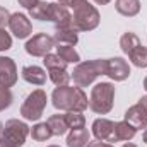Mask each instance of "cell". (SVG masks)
Returning <instances> with one entry per match:
<instances>
[{"instance_id": "obj_21", "label": "cell", "mask_w": 147, "mask_h": 147, "mask_svg": "<svg viewBox=\"0 0 147 147\" xmlns=\"http://www.w3.org/2000/svg\"><path fill=\"white\" fill-rule=\"evenodd\" d=\"M29 134H31V137H33V140H36V142H45V140H48L53 134H51V128L48 127V123L45 121V123H36L31 130H29Z\"/></svg>"}, {"instance_id": "obj_34", "label": "cell", "mask_w": 147, "mask_h": 147, "mask_svg": "<svg viewBox=\"0 0 147 147\" xmlns=\"http://www.w3.org/2000/svg\"><path fill=\"white\" fill-rule=\"evenodd\" d=\"M96 3H99V5H106V3H110L111 0H94Z\"/></svg>"}, {"instance_id": "obj_2", "label": "cell", "mask_w": 147, "mask_h": 147, "mask_svg": "<svg viewBox=\"0 0 147 147\" xmlns=\"http://www.w3.org/2000/svg\"><path fill=\"white\" fill-rule=\"evenodd\" d=\"M69 5L74 10L72 24H70L72 29H75L79 33V31H92V29L98 28L101 17H99L98 9L91 2H87V0H72Z\"/></svg>"}, {"instance_id": "obj_26", "label": "cell", "mask_w": 147, "mask_h": 147, "mask_svg": "<svg viewBox=\"0 0 147 147\" xmlns=\"http://www.w3.org/2000/svg\"><path fill=\"white\" fill-rule=\"evenodd\" d=\"M48 74H50L51 82L57 87L58 86H69V82H70V74L65 69H51V70H48Z\"/></svg>"}, {"instance_id": "obj_10", "label": "cell", "mask_w": 147, "mask_h": 147, "mask_svg": "<svg viewBox=\"0 0 147 147\" xmlns=\"http://www.w3.org/2000/svg\"><path fill=\"white\" fill-rule=\"evenodd\" d=\"M9 28H10V31L14 33V36L19 38V39H24V38H28L33 33V24H31V21H29L24 14H19V12H16V14L10 16Z\"/></svg>"}, {"instance_id": "obj_9", "label": "cell", "mask_w": 147, "mask_h": 147, "mask_svg": "<svg viewBox=\"0 0 147 147\" xmlns=\"http://www.w3.org/2000/svg\"><path fill=\"white\" fill-rule=\"evenodd\" d=\"M106 75L111 77L113 80H116V82H121V80L128 79L130 67H128L127 60H123L121 57L108 58V62H106Z\"/></svg>"}, {"instance_id": "obj_32", "label": "cell", "mask_w": 147, "mask_h": 147, "mask_svg": "<svg viewBox=\"0 0 147 147\" xmlns=\"http://www.w3.org/2000/svg\"><path fill=\"white\" fill-rule=\"evenodd\" d=\"M17 2H19V3H21L22 7H26L28 10H29V9H31L33 5H36V3H38V0H17Z\"/></svg>"}, {"instance_id": "obj_30", "label": "cell", "mask_w": 147, "mask_h": 147, "mask_svg": "<svg viewBox=\"0 0 147 147\" xmlns=\"http://www.w3.org/2000/svg\"><path fill=\"white\" fill-rule=\"evenodd\" d=\"M10 12L5 9V7H0V28L3 29L5 26H9V21H10Z\"/></svg>"}, {"instance_id": "obj_14", "label": "cell", "mask_w": 147, "mask_h": 147, "mask_svg": "<svg viewBox=\"0 0 147 147\" xmlns=\"http://www.w3.org/2000/svg\"><path fill=\"white\" fill-rule=\"evenodd\" d=\"M53 41L57 46H60V45L74 46V45H77L79 36H77V31L72 28H57V31L53 34Z\"/></svg>"}, {"instance_id": "obj_6", "label": "cell", "mask_w": 147, "mask_h": 147, "mask_svg": "<svg viewBox=\"0 0 147 147\" xmlns=\"http://www.w3.org/2000/svg\"><path fill=\"white\" fill-rule=\"evenodd\" d=\"M46 101H48V98H46V92H45L43 89L33 91V92L26 98V101L22 103V106H21V115H22V118H24V120H29V121L39 120V118L43 116L45 108H46Z\"/></svg>"}, {"instance_id": "obj_20", "label": "cell", "mask_w": 147, "mask_h": 147, "mask_svg": "<svg viewBox=\"0 0 147 147\" xmlns=\"http://www.w3.org/2000/svg\"><path fill=\"white\" fill-rule=\"evenodd\" d=\"M142 43H140V39L139 36L135 34V33H125L123 36L120 38V48H121V51L125 53V55H130L137 46H140Z\"/></svg>"}, {"instance_id": "obj_15", "label": "cell", "mask_w": 147, "mask_h": 147, "mask_svg": "<svg viewBox=\"0 0 147 147\" xmlns=\"http://www.w3.org/2000/svg\"><path fill=\"white\" fill-rule=\"evenodd\" d=\"M22 79L33 86H43L46 82V72L41 69V67H36V65H28L22 69Z\"/></svg>"}, {"instance_id": "obj_25", "label": "cell", "mask_w": 147, "mask_h": 147, "mask_svg": "<svg viewBox=\"0 0 147 147\" xmlns=\"http://www.w3.org/2000/svg\"><path fill=\"white\" fill-rule=\"evenodd\" d=\"M65 120H67V125H69L70 130L84 128V125H86V118H84L82 111H67L65 113Z\"/></svg>"}, {"instance_id": "obj_36", "label": "cell", "mask_w": 147, "mask_h": 147, "mask_svg": "<svg viewBox=\"0 0 147 147\" xmlns=\"http://www.w3.org/2000/svg\"><path fill=\"white\" fill-rule=\"evenodd\" d=\"M142 140H144V142L147 144V128L144 130V134H142Z\"/></svg>"}, {"instance_id": "obj_8", "label": "cell", "mask_w": 147, "mask_h": 147, "mask_svg": "<svg viewBox=\"0 0 147 147\" xmlns=\"http://www.w3.org/2000/svg\"><path fill=\"white\" fill-rule=\"evenodd\" d=\"M48 21L53 22L57 28H70L72 24V14L69 12L67 5L62 3H50L48 7Z\"/></svg>"}, {"instance_id": "obj_33", "label": "cell", "mask_w": 147, "mask_h": 147, "mask_svg": "<svg viewBox=\"0 0 147 147\" xmlns=\"http://www.w3.org/2000/svg\"><path fill=\"white\" fill-rule=\"evenodd\" d=\"M139 105H140V106L147 111V96H142V98L139 99Z\"/></svg>"}, {"instance_id": "obj_19", "label": "cell", "mask_w": 147, "mask_h": 147, "mask_svg": "<svg viewBox=\"0 0 147 147\" xmlns=\"http://www.w3.org/2000/svg\"><path fill=\"white\" fill-rule=\"evenodd\" d=\"M48 127L51 128V134L53 135H63L67 134L69 130V125H67V120H65V115H51L48 120H46Z\"/></svg>"}, {"instance_id": "obj_28", "label": "cell", "mask_w": 147, "mask_h": 147, "mask_svg": "<svg viewBox=\"0 0 147 147\" xmlns=\"http://www.w3.org/2000/svg\"><path fill=\"white\" fill-rule=\"evenodd\" d=\"M12 99H14V96H12V92L9 91V87L0 86V111L7 110V108L12 105Z\"/></svg>"}, {"instance_id": "obj_24", "label": "cell", "mask_w": 147, "mask_h": 147, "mask_svg": "<svg viewBox=\"0 0 147 147\" xmlns=\"http://www.w3.org/2000/svg\"><path fill=\"white\" fill-rule=\"evenodd\" d=\"M48 7L50 3L45 2V0H38L36 5H33L29 9V16L33 19H38V21H48Z\"/></svg>"}, {"instance_id": "obj_35", "label": "cell", "mask_w": 147, "mask_h": 147, "mask_svg": "<svg viewBox=\"0 0 147 147\" xmlns=\"http://www.w3.org/2000/svg\"><path fill=\"white\" fill-rule=\"evenodd\" d=\"M57 2H58V3H62V5H69L72 0H57Z\"/></svg>"}, {"instance_id": "obj_17", "label": "cell", "mask_w": 147, "mask_h": 147, "mask_svg": "<svg viewBox=\"0 0 147 147\" xmlns=\"http://www.w3.org/2000/svg\"><path fill=\"white\" fill-rule=\"evenodd\" d=\"M137 134V128L132 127L128 121H118L115 123V142L118 140H132Z\"/></svg>"}, {"instance_id": "obj_5", "label": "cell", "mask_w": 147, "mask_h": 147, "mask_svg": "<svg viewBox=\"0 0 147 147\" xmlns=\"http://www.w3.org/2000/svg\"><path fill=\"white\" fill-rule=\"evenodd\" d=\"M29 135V127L24 121H19L16 118L5 121L2 135H0V147H21L24 146L26 139Z\"/></svg>"}, {"instance_id": "obj_7", "label": "cell", "mask_w": 147, "mask_h": 147, "mask_svg": "<svg viewBox=\"0 0 147 147\" xmlns=\"http://www.w3.org/2000/svg\"><path fill=\"white\" fill-rule=\"evenodd\" d=\"M55 46V41L53 38L45 34V33H39L34 34L28 43H26V51L31 55V57H46L50 53V50Z\"/></svg>"}, {"instance_id": "obj_11", "label": "cell", "mask_w": 147, "mask_h": 147, "mask_svg": "<svg viewBox=\"0 0 147 147\" xmlns=\"http://www.w3.org/2000/svg\"><path fill=\"white\" fill-rule=\"evenodd\" d=\"M92 135L101 142H115V121L108 118H98L92 123Z\"/></svg>"}, {"instance_id": "obj_18", "label": "cell", "mask_w": 147, "mask_h": 147, "mask_svg": "<svg viewBox=\"0 0 147 147\" xmlns=\"http://www.w3.org/2000/svg\"><path fill=\"white\" fill-rule=\"evenodd\" d=\"M89 144V132L87 128H75L70 130L67 137V146L69 147H86Z\"/></svg>"}, {"instance_id": "obj_40", "label": "cell", "mask_w": 147, "mask_h": 147, "mask_svg": "<svg viewBox=\"0 0 147 147\" xmlns=\"http://www.w3.org/2000/svg\"><path fill=\"white\" fill-rule=\"evenodd\" d=\"M48 147H58V146H48Z\"/></svg>"}, {"instance_id": "obj_12", "label": "cell", "mask_w": 147, "mask_h": 147, "mask_svg": "<svg viewBox=\"0 0 147 147\" xmlns=\"http://www.w3.org/2000/svg\"><path fill=\"white\" fill-rule=\"evenodd\" d=\"M16 82H17L16 62L9 57H0V86L12 87Z\"/></svg>"}, {"instance_id": "obj_4", "label": "cell", "mask_w": 147, "mask_h": 147, "mask_svg": "<svg viewBox=\"0 0 147 147\" xmlns=\"http://www.w3.org/2000/svg\"><path fill=\"white\" fill-rule=\"evenodd\" d=\"M115 86L111 82H99L92 87L89 98V108L96 115H108L113 108Z\"/></svg>"}, {"instance_id": "obj_37", "label": "cell", "mask_w": 147, "mask_h": 147, "mask_svg": "<svg viewBox=\"0 0 147 147\" xmlns=\"http://www.w3.org/2000/svg\"><path fill=\"white\" fill-rule=\"evenodd\" d=\"M123 147H137V146H135V144H130V142H128V144H123Z\"/></svg>"}, {"instance_id": "obj_22", "label": "cell", "mask_w": 147, "mask_h": 147, "mask_svg": "<svg viewBox=\"0 0 147 147\" xmlns=\"http://www.w3.org/2000/svg\"><path fill=\"white\" fill-rule=\"evenodd\" d=\"M128 58H130V62L135 65V67H139V69H146L147 67V48L146 46H137L130 55H128Z\"/></svg>"}, {"instance_id": "obj_23", "label": "cell", "mask_w": 147, "mask_h": 147, "mask_svg": "<svg viewBox=\"0 0 147 147\" xmlns=\"http://www.w3.org/2000/svg\"><path fill=\"white\" fill-rule=\"evenodd\" d=\"M57 55H58L62 60H65L67 63H79V60H80V57H79V53L74 50V46H65V45L57 46Z\"/></svg>"}, {"instance_id": "obj_39", "label": "cell", "mask_w": 147, "mask_h": 147, "mask_svg": "<svg viewBox=\"0 0 147 147\" xmlns=\"http://www.w3.org/2000/svg\"><path fill=\"white\" fill-rule=\"evenodd\" d=\"M2 130H3V123L0 121V135H2Z\"/></svg>"}, {"instance_id": "obj_31", "label": "cell", "mask_w": 147, "mask_h": 147, "mask_svg": "<svg viewBox=\"0 0 147 147\" xmlns=\"http://www.w3.org/2000/svg\"><path fill=\"white\" fill-rule=\"evenodd\" d=\"M86 147H113V146L111 144H106V142H101V140H92V142L89 140V144Z\"/></svg>"}, {"instance_id": "obj_16", "label": "cell", "mask_w": 147, "mask_h": 147, "mask_svg": "<svg viewBox=\"0 0 147 147\" xmlns=\"http://www.w3.org/2000/svg\"><path fill=\"white\" fill-rule=\"evenodd\" d=\"M116 12L125 17H134L140 12V2L139 0H116L115 3Z\"/></svg>"}, {"instance_id": "obj_27", "label": "cell", "mask_w": 147, "mask_h": 147, "mask_svg": "<svg viewBox=\"0 0 147 147\" xmlns=\"http://www.w3.org/2000/svg\"><path fill=\"white\" fill-rule=\"evenodd\" d=\"M43 63L48 70H51V69H67V62L62 60L58 55H51V53L43 57Z\"/></svg>"}, {"instance_id": "obj_29", "label": "cell", "mask_w": 147, "mask_h": 147, "mask_svg": "<svg viewBox=\"0 0 147 147\" xmlns=\"http://www.w3.org/2000/svg\"><path fill=\"white\" fill-rule=\"evenodd\" d=\"M9 48H12V38L5 29L0 28V51H5Z\"/></svg>"}, {"instance_id": "obj_13", "label": "cell", "mask_w": 147, "mask_h": 147, "mask_svg": "<svg viewBox=\"0 0 147 147\" xmlns=\"http://www.w3.org/2000/svg\"><path fill=\"white\" fill-rule=\"evenodd\" d=\"M125 121H128L132 127L139 128H147V111L137 103L134 106H130L125 113Z\"/></svg>"}, {"instance_id": "obj_38", "label": "cell", "mask_w": 147, "mask_h": 147, "mask_svg": "<svg viewBox=\"0 0 147 147\" xmlns=\"http://www.w3.org/2000/svg\"><path fill=\"white\" fill-rule=\"evenodd\" d=\"M144 89H146V91H147V77H146V79H144Z\"/></svg>"}, {"instance_id": "obj_1", "label": "cell", "mask_w": 147, "mask_h": 147, "mask_svg": "<svg viewBox=\"0 0 147 147\" xmlns=\"http://www.w3.org/2000/svg\"><path fill=\"white\" fill-rule=\"evenodd\" d=\"M51 103L57 110L62 111H84L89 106V99L82 87L58 86L51 94Z\"/></svg>"}, {"instance_id": "obj_3", "label": "cell", "mask_w": 147, "mask_h": 147, "mask_svg": "<svg viewBox=\"0 0 147 147\" xmlns=\"http://www.w3.org/2000/svg\"><path fill=\"white\" fill-rule=\"evenodd\" d=\"M106 62L108 60H103V58L80 62L72 72L74 82L77 84V87H87L99 75H106Z\"/></svg>"}]
</instances>
